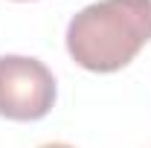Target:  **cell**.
<instances>
[{
	"label": "cell",
	"mask_w": 151,
	"mask_h": 148,
	"mask_svg": "<svg viewBox=\"0 0 151 148\" xmlns=\"http://www.w3.org/2000/svg\"><path fill=\"white\" fill-rule=\"evenodd\" d=\"M151 41V0H99L73 15L67 52L90 73L128 67Z\"/></svg>",
	"instance_id": "obj_1"
},
{
	"label": "cell",
	"mask_w": 151,
	"mask_h": 148,
	"mask_svg": "<svg viewBox=\"0 0 151 148\" xmlns=\"http://www.w3.org/2000/svg\"><path fill=\"white\" fill-rule=\"evenodd\" d=\"M55 105V75L32 55H0V116L15 122L44 119Z\"/></svg>",
	"instance_id": "obj_2"
},
{
	"label": "cell",
	"mask_w": 151,
	"mask_h": 148,
	"mask_svg": "<svg viewBox=\"0 0 151 148\" xmlns=\"http://www.w3.org/2000/svg\"><path fill=\"white\" fill-rule=\"evenodd\" d=\"M38 148H76L70 142H47V145H38Z\"/></svg>",
	"instance_id": "obj_3"
}]
</instances>
